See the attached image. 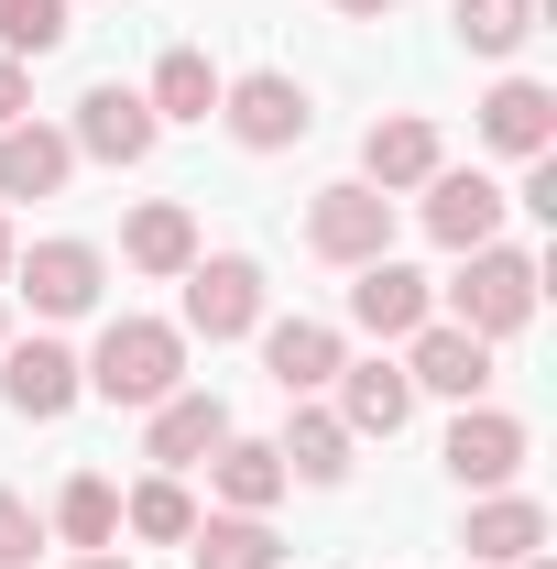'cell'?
Segmentation results:
<instances>
[{"label":"cell","instance_id":"30","mask_svg":"<svg viewBox=\"0 0 557 569\" xmlns=\"http://www.w3.org/2000/svg\"><path fill=\"white\" fill-rule=\"evenodd\" d=\"M11 121H33V77L0 56V132H11Z\"/></svg>","mask_w":557,"mask_h":569},{"label":"cell","instance_id":"20","mask_svg":"<svg viewBox=\"0 0 557 569\" xmlns=\"http://www.w3.org/2000/svg\"><path fill=\"white\" fill-rule=\"evenodd\" d=\"M350 449H361V438H350L317 395H295V417H284V438H274L284 482H350Z\"/></svg>","mask_w":557,"mask_h":569},{"label":"cell","instance_id":"3","mask_svg":"<svg viewBox=\"0 0 557 569\" xmlns=\"http://www.w3.org/2000/svg\"><path fill=\"white\" fill-rule=\"evenodd\" d=\"M306 252H317V263H350V274L383 263V252H394V198L361 187V176H350V187H317V198H306Z\"/></svg>","mask_w":557,"mask_h":569},{"label":"cell","instance_id":"14","mask_svg":"<svg viewBox=\"0 0 557 569\" xmlns=\"http://www.w3.org/2000/svg\"><path fill=\"white\" fill-rule=\"evenodd\" d=\"M340 361H350V340L328 318H263V372L284 383V406H295V395H328Z\"/></svg>","mask_w":557,"mask_h":569},{"label":"cell","instance_id":"6","mask_svg":"<svg viewBox=\"0 0 557 569\" xmlns=\"http://www.w3.org/2000/svg\"><path fill=\"white\" fill-rule=\"evenodd\" d=\"M11 284H22L33 318H88L110 263H99V241H33V252H11Z\"/></svg>","mask_w":557,"mask_h":569},{"label":"cell","instance_id":"26","mask_svg":"<svg viewBox=\"0 0 557 569\" xmlns=\"http://www.w3.org/2000/svg\"><path fill=\"white\" fill-rule=\"evenodd\" d=\"M55 537H67V548H121V493H110L99 471H77L67 493H55Z\"/></svg>","mask_w":557,"mask_h":569},{"label":"cell","instance_id":"33","mask_svg":"<svg viewBox=\"0 0 557 569\" xmlns=\"http://www.w3.org/2000/svg\"><path fill=\"white\" fill-rule=\"evenodd\" d=\"M11 252H22V241H11V219H0V284H11Z\"/></svg>","mask_w":557,"mask_h":569},{"label":"cell","instance_id":"29","mask_svg":"<svg viewBox=\"0 0 557 569\" xmlns=\"http://www.w3.org/2000/svg\"><path fill=\"white\" fill-rule=\"evenodd\" d=\"M33 548H44L33 503H22V493H0V569H33Z\"/></svg>","mask_w":557,"mask_h":569},{"label":"cell","instance_id":"25","mask_svg":"<svg viewBox=\"0 0 557 569\" xmlns=\"http://www.w3.org/2000/svg\"><path fill=\"white\" fill-rule=\"evenodd\" d=\"M121 526H132V537H153V548H186V526H198V493H186L175 471H153V482H132V493H121Z\"/></svg>","mask_w":557,"mask_h":569},{"label":"cell","instance_id":"35","mask_svg":"<svg viewBox=\"0 0 557 569\" xmlns=\"http://www.w3.org/2000/svg\"><path fill=\"white\" fill-rule=\"evenodd\" d=\"M0 340H11V307H0Z\"/></svg>","mask_w":557,"mask_h":569},{"label":"cell","instance_id":"27","mask_svg":"<svg viewBox=\"0 0 557 569\" xmlns=\"http://www.w3.org/2000/svg\"><path fill=\"white\" fill-rule=\"evenodd\" d=\"M77 33V0H0V56L22 67V56H55Z\"/></svg>","mask_w":557,"mask_h":569},{"label":"cell","instance_id":"2","mask_svg":"<svg viewBox=\"0 0 557 569\" xmlns=\"http://www.w3.org/2000/svg\"><path fill=\"white\" fill-rule=\"evenodd\" d=\"M448 329H470V340L536 329V252H514V241L459 252V274H448Z\"/></svg>","mask_w":557,"mask_h":569},{"label":"cell","instance_id":"13","mask_svg":"<svg viewBox=\"0 0 557 569\" xmlns=\"http://www.w3.org/2000/svg\"><path fill=\"white\" fill-rule=\"evenodd\" d=\"M142 460H153V471H198V460H209L219 438H230V406H219V395H198V383H175V395H164V406H142Z\"/></svg>","mask_w":557,"mask_h":569},{"label":"cell","instance_id":"12","mask_svg":"<svg viewBox=\"0 0 557 569\" xmlns=\"http://www.w3.org/2000/svg\"><path fill=\"white\" fill-rule=\"evenodd\" d=\"M77 395H88V383H77V351L67 340H0V406H11V417H67Z\"/></svg>","mask_w":557,"mask_h":569},{"label":"cell","instance_id":"18","mask_svg":"<svg viewBox=\"0 0 557 569\" xmlns=\"http://www.w3.org/2000/svg\"><path fill=\"white\" fill-rule=\"evenodd\" d=\"M459 548H470V569H514V559H536V548H547V503H536V493H482Z\"/></svg>","mask_w":557,"mask_h":569},{"label":"cell","instance_id":"19","mask_svg":"<svg viewBox=\"0 0 557 569\" xmlns=\"http://www.w3.org/2000/svg\"><path fill=\"white\" fill-rule=\"evenodd\" d=\"M482 142H492V153H514V164H525V153H557V88L503 77V88L482 99Z\"/></svg>","mask_w":557,"mask_h":569},{"label":"cell","instance_id":"7","mask_svg":"<svg viewBox=\"0 0 557 569\" xmlns=\"http://www.w3.org/2000/svg\"><path fill=\"white\" fill-rule=\"evenodd\" d=\"M67 142L88 153V164H142V153L164 142V121H153V99H142V88H121V77H99V88L77 99Z\"/></svg>","mask_w":557,"mask_h":569},{"label":"cell","instance_id":"34","mask_svg":"<svg viewBox=\"0 0 557 569\" xmlns=\"http://www.w3.org/2000/svg\"><path fill=\"white\" fill-rule=\"evenodd\" d=\"M514 569H557V548H536V559H514Z\"/></svg>","mask_w":557,"mask_h":569},{"label":"cell","instance_id":"32","mask_svg":"<svg viewBox=\"0 0 557 569\" xmlns=\"http://www.w3.org/2000/svg\"><path fill=\"white\" fill-rule=\"evenodd\" d=\"M77 569H132V559H121V548H88V559H77Z\"/></svg>","mask_w":557,"mask_h":569},{"label":"cell","instance_id":"10","mask_svg":"<svg viewBox=\"0 0 557 569\" xmlns=\"http://www.w3.org/2000/svg\"><path fill=\"white\" fill-rule=\"evenodd\" d=\"M405 383H416V395H448V406H482V395H492V340L426 318L416 340H405Z\"/></svg>","mask_w":557,"mask_h":569},{"label":"cell","instance_id":"24","mask_svg":"<svg viewBox=\"0 0 557 569\" xmlns=\"http://www.w3.org/2000/svg\"><path fill=\"white\" fill-rule=\"evenodd\" d=\"M186 559L198 569H284V548H274V515H198Z\"/></svg>","mask_w":557,"mask_h":569},{"label":"cell","instance_id":"15","mask_svg":"<svg viewBox=\"0 0 557 569\" xmlns=\"http://www.w3.org/2000/svg\"><path fill=\"white\" fill-rule=\"evenodd\" d=\"M437 164H448V142H437V121H416V110H394V121L361 132V187H383V198L426 187Z\"/></svg>","mask_w":557,"mask_h":569},{"label":"cell","instance_id":"9","mask_svg":"<svg viewBox=\"0 0 557 569\" xmlns=\"http://www.w3.org/2000/svg\"><path fill=\"white\" fill-rule=\"evenodd\" d=\"M503 209H514V198H503L492 176H459V164H437L416 219H426V241H437V252H482V241H503Z\"/></svg>","mask_w":557,"mask_h":569},{"label":"cell","instance_id":"1","mask_svg":"<svg viewBox=\"0 0 557 569\" xmlns=\"http://www.w3.org/2000/svg\"><path fill=\"white\" fill-rule=\"evenodd\" d=\"M77 383H88L99 406H164V395L186 383V329H175V318H110L99 351L77 361Z\"/></svg>","mask_w":557,"mask_h":569},{"label":"cell","instance_id":"16","mask_svg":"<svg viewBox=\"0 0 557 569\" xmlns=\"http://www.w3.org/2000/svg\"><path fill=\"white\" fill-rule=\"evenodd\" d=\"M328 417L350 438H394V427L416 417V383H405V361H340V406Z\"/></svg>","mask_w":557,"mask_h":569},{"label":"cell","instance_id":"28","mask_svg":"<svg viewBox=\"0 0 557 569\" xmlns=\"http://www.w3.org/2000/svg\"><path fill=\"white\" fill-rule=\"evenodd\" d=\"M448 22H459V44H470V56H514V44L536 33V0H459Z\"/></svg>","mask_w":557,"mask_h":569},{"label":"cell","instance_id":"4","mask_svg":"<svg viewBox=\"0 0 557 569\" xmlns=\"http://www.w3.org/2000/svg\"><path fill=\"white\" fill-rule=\"evenodd\" d=\"M186 329L198 340H252L263 329V263L252 252H198L186 263Z\"/></svg>","mask_w":557,"mask_h":569},{"label":"cell","instance_id":"21","mask_svg":"<svg viewBox=\"0 0 557 569\" xmlns=\"http://www.w3.org/2000/svg\"><path fill=\"white\" fill-rule=\"evenodd\" d=\"M67 176H77V142L55 121H11L0 132V198H55Z\"/></svg>","mask_w":557,"mask_h":569},{"label":"cell","instance_id":"23","mask_svg":"<svg viewBox=\"0 0 557 569\" xmlns=\"http://www.w3.org/2000/svg\"><path fill=\"white\" fill-rule=\"evenodd\" d=\"M219 88H230V77H219L209 56H198V44H164V56H153V88H142V99H153V121H219Z\"/></svg>","mask_w":557,"mask_h":569},{"label":"cell","instance_id":"17","mask_svg":"<svg viewBox=\"0 0 557 569\" xmlns=\"http://www.w3.org/2000/svg\"><path fill=\"white\" fill-rule=\"evenodd\" d=\"M209 493H219V515H274L284 503V460H274V438H219L209 449Z\"/></svg>","mask_w":557,"mask_h":569},{"label":"cell","instance_id":"11","mask_svg":"<svg viewBox=\"0 0 557 569\" xmlns=\"http://www.w3.org/2000/svg\"><path fill=\"white\" fill-rule=\"evenodd\" d=\"M426 318H437V284H426L416 263H394V252H383V263H361V274H350V329H372V340H416Z\"/></svg>","mask_w":557,"mask_h":569},{"label":"cell","instance_id":"5","mask_svg":"<svg viewBox=\"0 0 557 569\" xmlns=\"http://www.w3.org/2000/svg\"><path fill=\"white\" fill-rule=\"evenodd\" d=\"M219 121H230L241 153H284V142H306L317 110H306V88H295L284 67H252V77H230V88H219Z\"/></svg>","mask_w":557,"mask_h":569},{"label":"cell","instance_id":"8","mask_svg":"<svg viewBox=\"0 0 557 569\" xmlns=\"http://www.w3.org/2000/svg\"><path fill=\"white\" fill-rule=\"evenodd\" d=\"M525 449H536V438H525V417H503V406H459V427H448V449H437V460H448L470 493H514Z\"/></svg>","mask_w":557,"mask_h":569},{"label":"cell","instance_id":"31","mask_svg":"<svg viewBox=\"0 0 557 569\" xmlns=\"http://www.w3.org/2000/svg\"><path fill=\"white\" fill-rule=\"evenodd\" d=\"M328 11H350V22H383V11H394V0H328Z\"/></svg>","mask_w":557,"mask_h":569},{"label":"cell","instance_id":"22","mask_svg":"<svg viewBox=\"0 0 557 569\" xmlns=\"http://www.w3.org/2000/svg\"><path fill=\"white\" fill-rule=\"evenodd\" d=\"M121 263H132V274H186V263H198V219L175 209V198H142V209L121 219Z\"/></svg>","mask_w":557,"mask_h":569}]
</instances>
